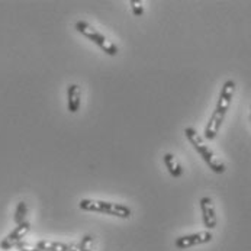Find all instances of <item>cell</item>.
Returning <instances> with one entry per match:
<instances>
[{
    "label": "cell",
    "instance_id": "cell-1",
    "mask_svg": "<svg viewBox=\"0 0 251 251\" xmlns=\"http://www.w3.org/2000/svg\"><path fill=\"white\" fill-rule=\"evenodd\" d=\"M234 93H235V81L234 80H226L222 86V90L219 93V99H218V103H216V108L214 110V113L211 115L206 126H205V138L206 140H215L221 126H222V122L225 119V115L228 112V109L231 106V102H232V98H234Z\"/></svg>",
    "mask_w": 251,
    "mask_h": 251
},
{
    "label": "cell",
    "instance_id": "cell-2",
    "mask_svg": "<svg viewBox=\"0 0 251 251\" xmlns=\"http://www.w3.org/2000/svg\"><path fill=\"white\" fill-rule=\"evenodd\" d=\"M184 135H186V138L189 140V143L193 145V148L201 154V157L203 158V161L209 166V169H211L214 173H218V175L225 173V170H226L225 163L216 155L215 151H214L208 144L205 143L203 137H201V135L196 132L195 128L187 126V128L184 129Z\"/></svg>",
    "mask_w": 251,
    "mask_h": 251
},
{
    "label": "cell",
    "instance_id": "cell-3",
    "mask_svg": "<svg viewBox=\"0 0 251 251\" xmlns=\"http://www.w3.org/2000/svg\"><path fill=\"white\" fill-rule=\"evenodd\" d=\"M78 208L86 212H98L106 215L116 216L121 219H128L132 215L131 208L122 203L108 202V201H98V199H81L78 202Z\"/></svg>",
    "mask_w": 251,
    "mask_h": 251
},
{
    "label": "cell",
    "instance_id": "cell-4",
    "mask_svg": "<svg viewBox=\"0 0 251 251\" xmlns=\"http://www.w3.org/2000/svg\"><path fill=\"white\" fill-rule=\"evenodd\" d=\"M74 28L78 34H81L83 36H86L89 41H92L95 45H98L105 54H108L110 57H115L118 54V47L115 42H112L108 36L103 35L100 31H98L93 25H90L86 21H77L74 24Z\"/></svg>",
    "mask_w": 251,
    "mask_h": 251
},
{
    "label": "cell",
    "instance_id": "cell-5",
    "mask_svg": "<svg viewBox=\"0 0 251 251\" xmlns=\"http://www.w3.org/2000/svg\"><path fill=\"white\" fill-rule=\"evenodd\" d=\"M214 238L211 231H201V232H195V234H189V235H181L179 238H176L175 246L179 250H186L195 246H201V244H206L211 243Z\"/></svg>",
    "mask_w": 251,
    "mask_h": 251
},
{
    "label": "cell",
    "instance_id": "cell-6",
    "mask_svg": "<svg viewBox=\"0 0 251 251\" xmlns=\"http://www.w3.org/2000/svg\"><path fill=\"white\" fill-rule=\"evenodd\" d=\"M29 231H31V224H29L28 221H25V222L16 225L15 229L0 241V249H1V250H12L13 247H16V246L26 237V234H28Z\"/></svg>",
    "mask_w": 251,
    "mask_h": 251
},
{
    "label": "cell",
    "instance_id": "cell-7",
    "mask_svg": "<svg viewBox=\"0 0 251 251\" xmlns=\"http://www.w3.org/2000/svg\"><path fill=\"white\" fill-rule=\"evenodd\" d=\"M199 203H201V211H202V219H203V224H205V226L208 228V231L216 228L218 218H216L214 201H212L209 196H203V198L201 199Z\"/></svg>",
    "mask_w": 251,
    "mask_h": 251
},
{
    "label": "cell",
    "instance_id": "cell-8",
    "mask_svg": "<svg viewBox=\"0 0 251 251\" xmlns=\"http://www.w3.org/2000/svg\"><path fill=\"white\" fill-rule=\"evenodd\" d=\"M81 105V89L78 84L73 83L67 87V109L70 113H77Z\"/></svg>",
    "mask_w": 251,
    "mask_h": 251
},
{
    "label": "cell",
    "instance_id": "cell-9",
    "mask_svg": "<svg viewBox=\"0 0 251 251\" xmlns=\"http://www.w3.org/2000/svg\"><path fill=\"white\" fill-rule=\"evenodd\" d=\"M164 164H166V167H167L170 176H173V177H180V176L183 175V167H181V164H180L179 161H177V158H176L172 152H166V154H164Z\"/></svg>",
    "mask_w": 251,
    "mask_h": 251
},
{
    "label": "cell",
    "instance_id": "cell-10",
    "mask_svg": "<svg viewBox=\"0 0 251 251\" xmlns=\"http://www.w3.org/2000/svg\"><path fill=\"white\" fill-rule=\"evenodd\" d=\"M36 249L41 251H69L70 244L60 243V241H50V240H41L35 243Z\"/></svg>",
    "mask_w": 251,
    "mask_h": 251
},
{
    "label": "cell",
    "instance_id": "cell-11",
    "mask_svg": "<svg viewBox=\"0 0 251 251\" xmlns=\"http://www.w3.org/2000/svg\"><path fill=\"white\" fill-rule=\"evenodd\" d=\"M26 214H28V205H26V202H24V201H22V202H19V203H18L16 211H15V216H13V219H15L16 225H19V224L25 222Z\"/></svg>",
    "mask_w": 251,
    "mask_h": 251
},
{
    "label": "cell",
    "instance_id": "cell-12",
    "mask_svg": "<svg viewBox=\"0 0 251 251\" xmlns=\"http://www.w3.org/2000/svg\"><path fill=\"white\" fill-rule=\"evenodd\" d=\"M92 247H93V237L86 234L78 244V251H92Z\"/></svg>",
    "mask_w": 251,
    "mask_h": 251
},
{
    "label": "cell",
    "instance_id": "cell-13",
    "mask_svg": "<svg viewBox=\"0 0 251 251\" xmlns=\"http://www.w3.org/2000/svg\"><path fill=\"white\" fill-rule=\"evenodd\" d=\"M131 4V10L135 16H141L144 13V3L143 1H138V0H131L129 1Z\"/></svg>",
    "mask_w": 251,
    "mask_h": 251
},
{
    "label": "cell",
    "instance_id": "cell-14",
    "mask_svg": "<svg viewBox=\"0 0 251 251\" xmlns=\"http://www.w3.org/2000/svg\"><path fill=\"white\" fill-rule=\"evenodd\" d=\"M16 249L19 251H41L39 249H36L35 246H32V244H29V243H25V241H21V243L16 246Z\"/></svg>",
    "mask_w": 251,
    "mask_h": 251
},
{
    "label": "cell",
    "instance_id": "cell-15",
    "mask_svg": "<svg viewBox=\"0 0 251 251\" xmlns=\"http://www.w3.org/2000/svg\"><path fill=\"white\" fill-rule=\"evenodd\" d=\"M69 251H78V246H77V244H70Z\"/></svg>",
    "mask_w": 251,
    "mask_h": 251
},
{
    "label": "cell",
    "instance_id": "cell-16",
    "mask_svg": "<svg viewBox=\"0 0 251 251\" xmlns=\"http://www.w3.org/2000/svg\"><path fill=\"white\" fill-rule=\"evenodd\" d=\"M250 121H251V116H250Z\"/></svg>",
    "mask_w": 251,
    "mask_h": 251
}]
</instances>
